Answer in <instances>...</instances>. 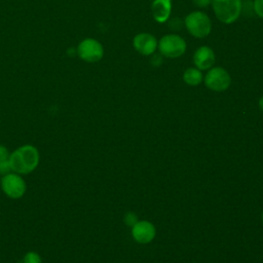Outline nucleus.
<instances>
[{"label": "nucleus", "mask_w": 263, "mask_h": 263, "mask_svg": "<svg viewBox=\"0 0 263 263\" xmlns=\"http://www.w3.org/2000/svg\"><path fill=\"white\" fill-rule=\"evenodd\" d=\"M40 154L38 149L31 145L25 144L9 155V162L12 172L20 175L32 173L39 164Z\"/></svg>", "instance_id": "obj_1"}, {"label": "nucleus", "mask_w": 263, "mask_h": 263, "mask_svg": "<svg viewBox=\"0 0 263 263\" xmlns=\"http://www.w3.org/2000/svg\"><path fill=\"white\" fill-rule=\"evenodd\" d=\"M217 18L224 24H232L241 12V0H212Z\"/></svg>", "instance_id": "obj_2"}, {"label": "nucleus", "mask_w": 263, "mask_h": 263, "mask_svg": "<svg viewBox=\"0 0 263 263\" xmlns=\"http://www.w3.org/2000/svg\"><path fill=\"white\" fill-rule=\"evenodd\" d=\"M185 26L188 32L196 38L206 37L212 30L210 17L201 11L190 12L185 17Z\"/></svg>", "instance_id": "obj_3"}, {"label": "nucleus", "mask_w": 263, "mask_h": 263, "mask_svg": "<svg viewBox=\"0 0 263 263\" xmlns=\"http://www.w3.org/2000/svg\"><path fill=\"white\" fill-rule=\"evenodd\" d=\"M76 53L80 60L86 63H97L104 55V47L97 39L85 38L77 45Z\"/></svg>", "instance_id": "obj_4"}, {"label": "nucleus", "mask_w": 263, "mask_h": 263, "mask_svg": "<svg viewBox=\"0 0 263 263\" xmlns=\"http://www.w3.org/2000/svg\"><path fill=\"white\" fill-rule=\"evenodd\" d=\"M0 186L4 194L13 199H17L24 196L27 190L26 181L20 174L14 172L3 176L0 181Z\"/></svg>", "instance_id": "obj_5"}, {"label": "nucleus", "mask_w": 263, "mask_h": 263, "mask_svg": "<svg viewBox=\"0 0 263 263\" xmlns=\"http://www.w3.org/2000/svg\"><path fill=\"white\" fill-rule=\"evenodd\" d=\"M186 46L185 40L177 34H167L158 42L160 53L170 59L181 57L185 52Z\"/></svg>", "instance_id": "obj_6"}, {"label": "nucleus", "mask_w": 263, "mask_h": 263, "mask_svg": "<svg viewBox=\"0 0 263 263\" xmlns=\"http://www.w3.org/2000/svg\"><path fill=\"white\" fill-rule=\"evenodd\" d=\"M231 83V77L229 73L221 68L215 67L210 69L204 77V84L208 88L214 91L226 90Z\"/></svg>", "instance_id": "obj_7"}, {"label": "nucleus", "mask_w": 263, "mask_h": 263, "mask_svg": "<svg viewBox=\"0 0 263 263\" xmlns=\"http://www.w3.org/2000/svg\"><path fill=\"white\" fill-rule=\"evenodd\" d=\"M156 234L155 227L149 221H138L132 227V235L139 243L150 242Z\"/></svg>", "instance_id": "obj_8"}, {"label": "nucleus", "mask_w": 263, "mask_h": 263, "mask_svg": "<svg viewBox=\"0 0 263 263\" xmlns=\"http://www.w3.org/2000/svg\"><path fill=\"white\" fill-rule=\"evenodd\" d=\"M133 45L135 49L143 55L152 54L158 46L156 38L149 33H139L134 37Z\"/></svg>", "instance_id": "obj_9"}, {"label": "nucleus", "mask_w": 263, "mask_h": 263, "mask_svg": "<svg viewBox=\"0 0 263 263\" xmlns=\"http://www.w3.org/2000/svg\"><path fill=\"white\" fill-rule=\"evenodd\" d=\"M216 55L213 49L209 46H200L196 49L193 55V63L199 70H208L215 64Z\"/></svg>", "instance_id": "obj_10"}, {"label": "nucleus", "mask_w": 263, "mask_h": 263, "mask_svg": "<svg viewBox=\"0 0 263 263\" xmlns=\"http://www.w3.org/2000/svg\"><path fill=\"white\" fill-rule=\"evenodd\" d=\"M172 11V0H154L151 4L153 18L157 23H165Z\"/></svg>", "instance_id": "obj_11"}, {"label": "nucleus", "mask_w": 263, "mask_h": 263, "mask_svg": "<svg viewBox=\"0 0 263 263\" xmlns=\"http://www.w3.org/2000/svg\"><path fill=\"white\" fill-rule=\"evenodd\" d=\"M183 80L188 85L195 86V85H198L202 81V74L199 69L188 68L183 74Z\"/></svg>", "instance_id": "obj_12"}, {"label": "nucleus", "mask_w": 263, "mask_h": 263, "mask_svg": "<svg viewBox=\"0 0 263 263\" xmlns=\"http://www.w3.org/2000/svg\"><path fill=\"white\" fill-rule=\"evenodd\" d=\"M23 263H42V259L38 253L34 251H29L25 254Z\"/></svg>", "instance_id": "obj_13"}, {"label": "nucleus", "mask_w": 263, "mask_h": 263, "mask_svg": "<svg viewBox=\"0 0 263 263\" xmlns=\"http://www.w3.org/2000/svg\"><path fill=\"white\" fill-rule=\"evenodd\" d=\"M123 221H124L125 225L133 227L138 222V216L135 213H133V212H128V213H126L124 215Z\"/></svg>", "instance_id": "obj_14"}, {"label": "nucleus", "mask_w": 263, "mask_h": 263, "mask_svg": "<svg viewBox=\"0 0 263 263\" xmlns=\"http://www.w3.org/2000/svg\"><path fill=\"white\" fill-rule=\"evenodd\" d=\"M11 172H12V170H11V166H10L9 159L1 160V161H0V176L3 177V176H5L6 174L11 173Z\"/></svg>", "instance_id": "obj_15"}, {"label": "nucleus", "mask_w": 263, "mask_h": 263, "mask_svg": "<svg viewBox=\"0 0 263 263\" xmlns=\"http://www.w3.org/2000/svg\"><path fill=\"white\" fill-rule=\"evenodd\" d=\"M254 10L259 17L263 18V0H254Z\"/></svg>", "instance_id": "obj_16"}, {"label": "nucleus", "mask_w": 263, "mask_h": 263, "mask_svg": "<svg viewBox=\"0 0 263 263\" xmlns=\"http://www.w3.org/2000/svg\"><path fill=\"white\" fill-rule=\"evenodd\" d=\"M9 155H10V153H9L8 149L4 145L0 144V161L9 159Z\"/></svg>", "instance_id": "obj_17"}, {"label": "nucleus", "mask_w": 263, "mask_h": 263, "mask_svg": "<svg viewBox=\"0 0 263 263\" xmlns=\"http://www.w3.org/2000/svg\"><path fill=\"white\" fill-rule=\"evenodd\" d=\"M192 1L197 7H200V8L208 7L212 3V0H192Z\"/></svg>", "instance_id": "obj_18"}, {"label": "nucleus", "mask_w": 263, "mask_h": 263, "mask_svg": "<svg viewBox=\"0 0 263 263\" xmlns=\"http://www.w3.org/2000/svg\"><path fill=\"white\" fill-rule=\"evenodd\" d=\"M259 107L261 108V110L263 111V97L259 100Z\"/></svg>", "instance_id": "obj_19"}, {"label": "nucleus", "mask_w": 263, "mask_h": 263, "mask_svg": "<svg viewBox=\"0 0 263 263\" xmlns=\"http://www.w3.org/2000/svg\"><path fill=\"white\" fill-rule=\"evenodd\" d=\"M262 220H263V214H262Z\"/></svg>", "instance_id": "obj_20"}]
</instances>
